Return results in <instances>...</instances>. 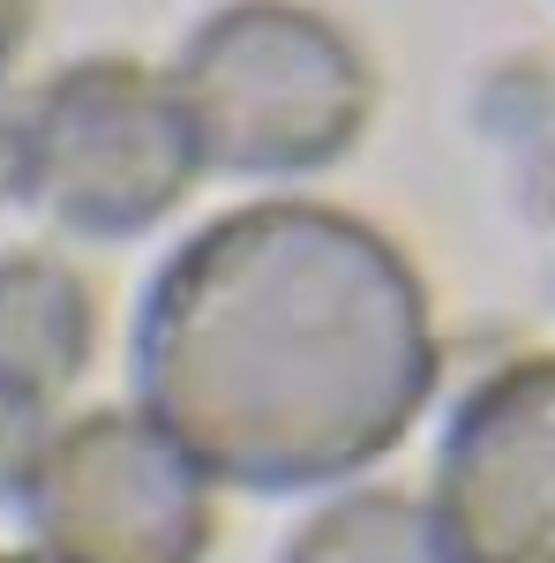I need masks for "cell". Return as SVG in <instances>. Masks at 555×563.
Here are the masks:
<instances>
[{"label": "cell", "instance_id": "obj_1", "mask_svg": "<svg viewBox=\"0 0 555 563\" xmlns=\"http://www.w3.org/2000/svg\"><path fill=\"white\" fill-rule=\"evenodd\" d=\"M443 346L406 249L338 203L270 196L188 233L135 308V390L211 481L300 496L390 459Z\"/></svg>", "mask_w": 555, "mask_h": 563}, {"label": "cell", "instance_id": "obj_2", "mask_svg": "<svg viewBox=\"0 0 555 563\" xmlns=\"http://www.w3.org/2000/svg\"><path fill=\"white\" fill-rule=\"evenodd\" d=\"M203 166L241 180L323 174L368 135L376 76L331 15L300 0H225L166 68Z\"/></svg>", "mask_w": 555, "mask_h": 563}, {"label": "cell", "instance_id": "obj_3", "mask_svg": "<svg viewBox=\"0 0 555 563\" xmlns=\"http://www.w3.org/2000/svg\"><path fill=\"white\" fill-rule=\"evenodd\" d=\"M203 143L173 76L76 60L15 113V196L84 241H135L196 188Z\"/></svg>", "mask_w": 555, "mask_h": 563}, {"label": "cell", "instance_id": "obj_4", "mask_svg": "<svg viewBox=\"0 0 555 563\" xmlns=\"http://www.w3.org/2000/svg\"><path fill=\"white\" fill-rule=\"evenodd\" d=\"M203 466L158 413L98 406L53 429L38 481L23 496L31 533L68 563H203L211 488Z\"/></svg>", "mask_w": 555, "mask_h": 563}, {"label": "cell", "instance_id": "obj_5", "mask_svg": "<svg viewBox=\"0 0 555 563\" xmlns=\"http://www.w3.org/2000/svg\"><path fill=\"white\" fill-rule=\"evenodd\" d=\"M435 526L451 563H555V353L466 390L435 451Z\"/></svg>", "mask_w": 555, "mask_h": 563}, {"label": "cell", "instance_id": "obj_6", "mask_svg": "<svg viewBox=\"0 0 555 563\" xmlns=\"http://www.w3.org/2000/svg\"><path fill=\"white\" fill-rule=\"evenodd\" d=\"M98 346V308L90 286L45 249L0 256V384L60 398L90 368Z\"/></svg>", "mask_w": 555, "mask_h": 563}, {"label": "cell", "instance_id": "obj_7", "mask_svg": "<svg viewBox=\"0 0 555 563\" xmlns=\"http://www.w3.org/2000/svg\"><path fill=\"white\" fill-rule=\"evenodd\" d=\"M278 563H451L435 504L406 488H345L286 541Z\"/></svg>", "mask_w": 555, "mask_h": 563}, {"label": "cell", "instance_id": "obj_8", "mask_svg": "<svg viewBox=\"0 0 555 563\" xmlns=\"http://www.w3.org/2000/svg\"><path fill=\"white\" fill-rule=\"evenodd\" d=\"M53 451V398L0 384V504H23Z\"/></svg>", "mask_w": 555, "mask_h": 563}, {"label": "cell", "instance_id": "obj_9", "mask_svg": "<svg viewBox=\"0 0 555 563\" xmlns=\"http://www.w3.org/2000/svg\"><path fill=\"white\" fill-rule=\"evenodd\" d=\"M15 45H23V8L0 0V135H8V76H15Z\"/></svg>", "mask_w": 555, "mask_h": 563}, {"label": "cell", "instance_id": "obj_10", "mask_svg": "<svg viewBox=\"0 0 555 563\" xmlns=\"http://www.w3.org/2000/svg\"><path fill=\"white\" fill-rule=\"evenodd\" d=\"M0 563H68V556H53V549H38V556H0Z\"/></svg>", "mask_w": 555, "mask_h": 563}]
</instances>
